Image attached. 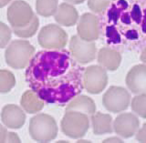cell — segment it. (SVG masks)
I'll list each match as a JSON object with an SVG mask.
<instances>
[{"mask_svg": "<svg viewBox=\"0 0 146 143\" xmlns=\"http://www.w3.org/2000/svg\"><path fill=\"white\" fill-rule=\"evenodd\" d=\"M83 71L70 52L64 48L48 49L34 55L25 78L31 90L44 102L64 107L84 89Z\"/></svg>", "mask_w": 146, "mask_h": 143, "instance_id": "cell-1", "label": "cell"}, {"mask_svg": "<svg viewBox=\"0 0 146 143\" xmlns=\"http://www.w3.org/2000/svg\"><path fill=\"white\" fill-rule=\"evenodd\" d=\"M100 14V35L110 48L138 51L146 47V0H113Z\"/></svg>", "mask_w": 146, "mask_h": 143, "instance_id": "cell-2", "label": "cell"}, {"mask_svg": "<svg viewBox=\"0 0 146 143\" xmlns=\"http://www.w3.org/2000/svg\"><path fill=\"white\" fill-rule=\"evenodd\" d=\"M30 137L36 142L46 143L56 139L58 135L57 122L48 114H38L30 119Z\"/></svg>", "mask_w": 146, "mask_h": 143, "instance_id": "cell-3", "label": "cell"}, {"mask_svg": "<svg viewBox=\"0 0 146 143\" xmlns=\"http://www.w3.org/2000/svg\"><path fill=\"white\" fill-rule=\"evenodd\" d=\"M35 54V48L27 40H14L7 48V64L16 70L25 68Z\"/></svg>", "mask_w": 146, "mask_h": 143, "instance_id": "cell-4", "label": "cell"}, {"mask_svg": "<svg viewBox=\"0 0 146 143\" xmlns=\"http://www.w3.org/2000/svg\"><path fill=\"white\" fill-rule=\"evenodd\" d=\"M62 132L71 139L84 137L90 128L88 115L79 111H66L60 122Z\"/></svg>", "mask_w": 146, "mask_h": 143, "instance_id": "cell-5", "label": "cell"}, {"mask_svg": "<svg viewBox=\"0 0 146 143\" xmlns=\"http://www.w3.org/2000/svg\"><path fill=\"white\" fill-rule=\"evenodd\" d=\"M38 44L49 50L62 49L68 43V35L60 26L49 24L43 26L38 33Z\"/></svg>", "mask_w": 146, "mask_h": 143, "instance_id": "cell-6", "label": "cell"}, {"mask_svg": "<svg viewBox=\"0 0 146 143\" xmlns=\"http://www.w3.org/2000/svg\"><path fill=\"white\" fill-rule=\"evenodd\" d=\"M131 101L130 93L121 87L112 86L105 92L102 98L104 108L108 111L119 113L128 109Z\"/></svg>", "mask_w": 146, "mask_h": 143, "instance_id": "cell-7", "label": "cell"}, {"mask_svg": "<svg viewBox=\"0 0 146 143\" xmlns=\"http://www.w3.org/2000/svg\"><path fill=\"white\" fill-rule=\"evenodd\" d=\"M108 84L106 70L102 66L93 65L85 68L83 71V87L90 94L102 92Z\"/></svg>", "mask_w": 146, "mask_h": 143, "instance_id": "cell-8", "label": "cell"}, {"mask_svg": "<svg viewBox=\"0 0 146 143\" xmlns=\"http://www.w3.org/2000/svg\"><path fill=\"white\" fill-rule=\"evenodd\" d=\"M71 57L80 64H88L96 58L97 48L93 41H86L79 36H73L70 43Z\"/></svg>", "mask_w": 146, "mask_h": 143, "instance_id": "cell-9", "label": "cell"}, {"mask_svg": "<svg viewBox=\"0 0 146 143\" xmlns=\"http://www.w3.org/2000/svg\"><path fill=\"white\" fill-rule=\"evenodd\" d=\"M35 14L26 1L16 0L7 8V20L12 27H23L29 24Z\"/></svg>", "mask_w": 146, "mask_h": 143, "instance_id": "cell-10", "label": "cell"}, {"mask_svg": "<svg viewBox=\"0 0 146 143\" xmlns=\"http://www.w3.org/2000/svg\"><path fill=\"white\" fill-rule=\"evenodd\" d=\"M78 36L86 41H95L100 38L99 18L91 13L83 14L77 26Z\"/></svg>", "mask_w": 146, "mask_h": 143, "instance_id": "cell-11", "label": "cell"}, {"mask_svg": "<svg viewBox=\"0 0 146 143\" xmlns=\"http://www.w3.org/2000/svg\"><path fill=\"white\" fill-rule=\"evenodd\" d=\"M140 127V120L132 113H122L115 119L113 122V130L119 136L124 139L131 138Z\"/></svg>", "mask_w": 146, "mask_h": 143, "instance_id": "cell-12", "label": "cell"}, {"mask_svg": "<svg viewBox=\"0 0 146 143\" xmlns=\"http://www.w3.org/2000/svg\"><path fill=\"white\" fill-rule=\"evenodd\" d=\"M126 85L132 93L146 94V65H136L126 76Z\"/></svg>", "mask_w": 146, "mask_h": 143, "instance_id": "cell-13", "label": "cell"}, {"mask_svg": "<svg viewBox=\"0 0 146 143\" xmlns=\"http://www.w3.org/2000/svg\"><path fill=\"white\" fill-rule=\"evenodd\" d=\"M1 119L6 127L17 130L24 126L26 121V114L18 106L8 104L2 109Z\"/></svg>", "mask_w": 146, "mask_h": 143, "instance_id": "cell-14", "label": "cell"}, {"mask_svg": "<svg viewBox=\"0 0 146 143\" xmlns=\"http://www.w3.org/2000/svg\"><path fill=\"white\" fill-rule=\"evenodd\" d=\"M56 22L64 26H72L79 20V13L77 9L70 3H62L58 5L54 15Z\"/></svg>", "mask_w": 146, "mask_h": 143, "instance_id": "cell-15", "label": "cell"}, {"mask_svg": "<svg viewBox=\"0 0 146 143\" xmlns=\"http://www.w3.org/2000/svg\"><path fill=\"white\" fill-rule=\"evenodd\" d=\"M98 62L100 66L110 71H114L120 67L121 56L118 50L111 48H102L99 50Z\"/></svg>", "mask_w": 146, "mask_h": 143, "instance_id": "cell-16", "label": "cell"}, {"mask_svg": "<svg viewBox=\"0 0 146 143\" xmlns=\"http://www.w3.org/2000/svg\"><path fill=\"white\" fill-rule=\"evenodd\" d=\"M66 111H79L91 116L96 112V105L89 97L78 95L67 104Z\"/></svg>", "mask_w": 146, "mask_h": 143, "instance_id": "cell-17", "label": "cell"}, {"mask_svg": "<svg viewBox=\"0 0 146 143\" xmlns=\"http://www.w3.org/2000/svg\"><path fill=\"white\" fill-rule=\"evenodd\" d=\"M90 119L95 135H103L112 132V118L111 115L97 112L91 115Z\"/></svg>", "mask_w": 146, "mask_h": 143, "instance_id": "cell-18", "label": "cell"}, {"mask_svg": "<svg viewBox=\"0 0 146 143\" xmlns=\"http://www.w3.org/2000/svg\"><path fill=\"white\" fill-rule=\"evenodd\" d=\"M21 106L26 112L29 114L38 113L43 109L44 101L40 99L33 90H27L21 98Z\"/></svg>", "mask_w": 146, "mask_h": 143, "instance_id": "cell-19", "label": "cell"}, {"mask_svg": "<svg viewBox=\"0 0 146 143\" xmlns=\"http://www.w3.org/2000/svg\"><path fill=\"white\" fill-rule=\"evenodd\" d=\"M58 7V0H36V10L41 17L54 16Z\"/></svg>", "mask_w": 146, "mask_h": 143, "instance_id": "cell-20", "label": "cell"}, {"mask_svg": "<svg viewBox=\"0 0 146 143\" xmlns=\"http://www.w3.org/2000/svg\"><path fill=\"white\" fill-rule=\"evenodd\" d=\"M38 26H39V20L35 15L33 19L31 20L29 24H27V26L23 27H12V31L14 34L19 36V38H31V36H33L36 34V32L38 29Z\"/></svg>", "mask_w": 146, "mask_h": 143, "instance_id": "cell-21", "label": "cell"}, {"mask_svg": "<svg viewBox=\"0 0 146 143\" xmlns=\"http://www.w3.org/2000/svg\"><path fill=\"white\" fill-rule=\"evenodd\" d=\"M15 85L16 78L14 74L7 70H0V93H8Z\"/></svg>", "mask_w": 146, "mask_h": 143, "instance_id": "cell-22", "label": "cell"}, {"mask_svg": "<svg viewBox=\"0 0 146 143\" xmlns=\"http://www.w3.org/2000/svg\"><path fill=\"white\" fill-rule=\"evenodd\" d=\"M131 109L141 118L146 119V94H138L131 100Z\"/></svg>", "mask_w": 146, "mask_h": 143, "instance_id": "cell-23", "label": "cell"}, {"mask_svg": "<svg viewBox=\"0 0 146 143\" xmlns=\"http://www.w3.org/2000/svg\"><path fill=\"white\" fill-rule=\"evenodd\" d=\"M12 36V30L7 25L0 22V48H4L9 43Z\"/></svg>", "mask_w": 146, "mask_h": 143, "instance_id": "cell-24", "label": "cell"}, {"mask_svg": "<svg viewBox=\"0 0 146 143\" xmlns=\"http://www.w3.org/2000/svg\"><path fill=\"white\" fill-rule=\"evenodd\" d=\"M111 0H88V7L91 11L100 14L108 7Z\"/></svg>", "mask_w": 146, "mask_h": 143, "instance_id": "cell-25", "label": "cell"}, {"mask_svg": "<svg viewBox=\"0 0 146 143\" xmlns=\"http://www.w3.org/2000/svg\"><path fill=\"white\" fill-rule=\"evenodd\" d=\"M136 134V140L140 142H146V123L143 124V126L141 127V130H137Z\"/></svg>", "mask_w": 146, "mask_h": 143, "instance_id": "cell-26", "label": "cell"}, {"mask_svg": "<svg viewBox=\"0 0 146 143\" xmlns=\"http://www.w3.org/2000/svg\"><path fill=\"white\" fill-rule=\"evenodd\" d=\"M6 142H21L19 137L15 132H7Z\"/></svg>", "mask_w": 146, "mask_h": 143, "instance_id": "cell-27", "label": "cell"}, {"mask_svg": "<svg viewBox=\"0 0 146 143\" xmlns=\"http://www.w3.org/2000/svg\"><path fill=\"white\" fill-rule=\"evenodd\" d=\"M7 130L4 126L0 124V143L6 142L7 140Z\"/></svg>", "mask_w": 146, "mask_h": 143, "instance_id": "cell-28", "label": "cell"}, {"mask_svg": "<svg viewBox=\"0 0 146 143\" xmlns=\"http://www.w3.org/2000/svg\"><path fill=\"white\" fill-rule=\"evenodd\" d=\"M104 143H107V142H122V140L119 138H110V139H106L104 141Z\"/></svg>", "mask_w": 146, "mask_h": 143, "instance_id": "cell-29", "label": "cell"}, {"mask_svg": "<svg viewBox=\"0 0 146 143\" xmlns=\"http://www.w3.org/2000/svg\"><path fill=\"white\" fill-rule=\"evenodd\" d=\"M141 60L143 61V63L146 64V47H144L143 48V51H141Z\"/></svg>", "mask_w": 146, "mask_h": 143, "instance_id": "cell-30", "label": "cell"}, {"mask_svg": "<svg viewBox=\"0 0 146 143\" xmlns=\"http://www.w3.org/2000/svg\"><path fill=\"white\" fill-rule=\"evenodd\" d=\"M11 1L12 0H0V8L6 7L7 5H8Z\"/></svg>", "mask_w": 146, "mask_h": 143, "instance_id": "cell-31", "label": "cell"}, {"mask_svg": "<svg viewBox=\"0 0 146 143\" xmlns=\"http://www.w3.org/2000/svg\"><path fill=\"white\" fill-rule=\"evenodd\" d=\"M85 1V0H68V3L70 4H75V5H79V4H81L83 3Z\"/></svg>", "mask_w": 146, "mask_h": 143, "instance_id": "cell-32", "label": "cell"}, {"mask_svg": "<svg viewBox=\"0 0 146 143\" xmlns=\"http://www.w3.org/2000/svg\"><path fill=\"white\" fill-rule=\"evenodd\" d=\"M66 1H68V0H66Z\"/></svg>", "mask_w": 146, "mask_h": 143, "instance_id": "cell-33", "label": "cell"}]
</instances>
